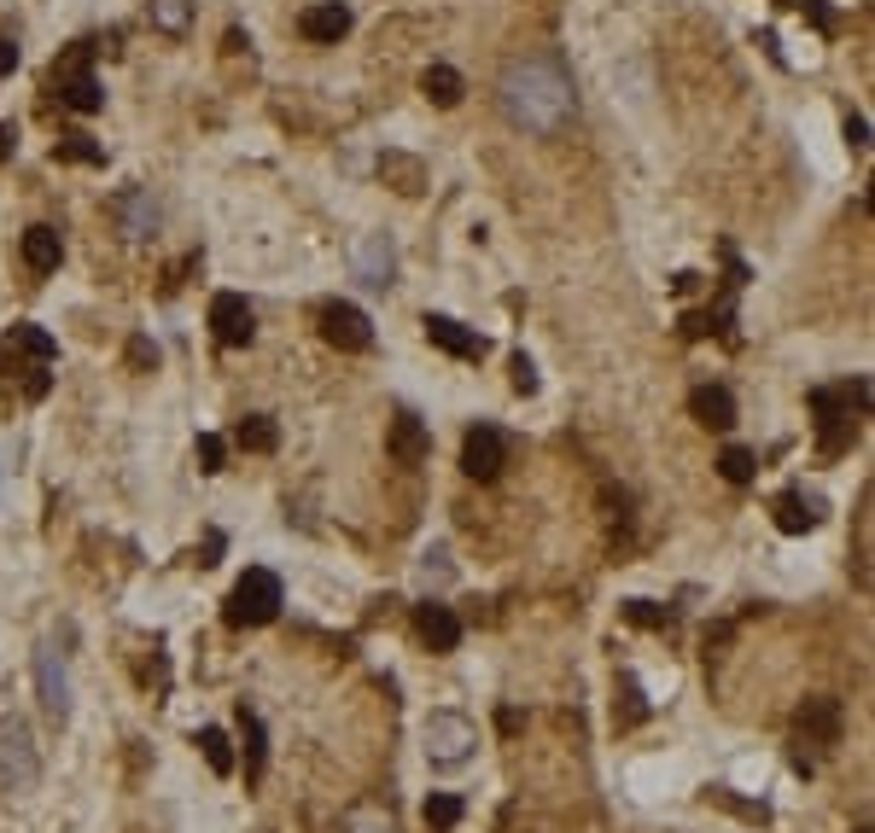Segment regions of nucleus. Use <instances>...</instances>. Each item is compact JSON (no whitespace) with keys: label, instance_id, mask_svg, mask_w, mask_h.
Masks as SVG:
<instances>
[{"label":"nucleus","instance_id":"1","mask_svg":"<svg viewBox=\"0 0 875 833\" xmlns=\"http://www.w3.org/2000/svg\"><path fill=\"white\" fill-rule=\"evenodd\" d=\"M502 111L531 134L566 129V117L578 111V94H572V76L561 71V59H549V53L514 59L502 71Z\"/></svg>","mask_w":875,"mask_h":833},{"label":"nucleus","instance_id":"2","mask_svg":"<svg viewBox=\"0 0 875 833\" xmlns=\"http://www.w3.org/2000/svg\"><path fill=\"white\" fill-rule=\"evenodd\" d=\"M812 414L823 432V449L840 455L858 437V420L870 414V379H847V385H817L812 390Z\"/></svg>","mask_w":875,"mask_h":833},{"label":"nucleus","instance_id":"3","mask_svg":"<svg viewBox=\"0 0 875 833\" xmlns=\"http://www.w3.org/2000/svg\"><path fill=\"white\" fill-rule=\"evenodd\" d=\"M41 781V752H36V735H29L24 711L0 700V793L7 798H24L36 793Z\"/></svg>","mask_w":875,"mask_h":833},{"label":"nucleus","instance_id":"4","mask_svg":"<svg viewBox=\"0 0 875 833\" xmlns=\"http://www.w3.org/2000/svg\"><path fill=\"white\" fill-rule=\"evenodd\" d=\"M280 606H286L280 577L263 571V566H251L240 583H233V594H228V624H233V630H263V624L280 618Z\"/></svg>","mask_w":875,"mask_h":833},{"label":"nucleus","instance_id":"5","mask_svg":"<svg viewBox=\"0 0 875 833\" xmlns=\"http://www.w3.org/2000/svg\"><path fill=\"white\" fill-rule=\"evenodd\" d=\"M420 746H427V758L438 763V770H456V763L474 758L479 746V723L462 717V711H432L427 728H420Z\"/></svg>","mask_w":875,"mask_h":833},{"label":"nucleus","instance_id":"6","mask_svg":"<svg viewBox=\"0 0 875 833\" xmlns=\"http://www.w3.org/2000/svg\"><path fill=\"white\" fill-rule=\"evenodd\" d=\"M53 94H59V106H71V111H99L106 106V94H99V82L88 71V41H76L71 53L53 64Z\"/></svg>","mask_w":875,"mask_h":833},{"label":"nucleus","instance_id":"7","mask_svg":"<svg viewBox=\"0 0 875 833\" xmlns=\"http://www.w3.org/2000/svg\"><path fill=\"white\" fill-rule=\"evenodd\" d=\"M315 321H322V338H327L333 350H350V355H357V350H374V321H368L357 303H339V298H333V303L315 310Z\"/></svg>","mask_w":875,"mask_h":833},{"label":"nucleus","instance_id":"8","mask_svg":"<svg viewBox=\"0 0 875 833\" xmlns=\"http://www.w3.org/2000/svg\"><path fill=\"white\" fill-rule=\"evenodd\" d=\"M502 467H508V437H502L496 426H474L462 437V472H467V479L491 484Z\"/></svg>","mask_w":875,"mask_h":833},{"label":"nucleus","instance_id":"9","mask_svg":"<svg viewBox=\"0 0 875 833\" xmlns=\"http://www.w3.org/2000/svg\"><path fill=\"white\" fill-rule=\"evenodd\" d=\"M36 688H41V711L53 723H71V676H64L59 648H36Z\"/></svg>","mask_w":875,"mask_h":833},{"label":"nucleus","instance_id":"10","mask_svg":"<svg viewBox=\"0 0 875 833\" xmlns=\"http://www.w3.org/2000/svg\"><path fill=\"white\" fill-rule=\"evenodd\" d=\"M794 728H800V746H840V728H847V717H840V700H829V693H817V700H805L800 705V717H794Z\"/></svg>","mask_w":875,"mask_h":833},{"label":"nucleus","instance_id":"11","mask_svg":"<svg viewBox=\"0 0 875 833\" xmlns=\"http://www.w3.org/2000/svg\"><path fill=\"white\" fill-rule=\"evenodd\" d=\"M211 333L223 338V345H251V338H257V315H251V303L240 292H216L211 298Z\"/></svg>","mask_w":875,"mask_h":833},{"label":"nucleus","instance_id":"12","mask_svg":"<svg viewBox=\"0 0 875 833\" xmlns=\"http://www.w3.org/2000/svg\"><path fill=\"white\" fill-rule=\"evenodd\" d=\"M298 36H304V41H322V47L345 41V36H350V7H345V0L304 7V12H298Z\"/></svg>","mask_w":875,"mask_h":833},{"label":"nucleus","instance_id":"13","mask_svg":"<svg viewBox=\"0 0 875 833\" xmlns=\"http://www.w3.org/2000/svg\"><path fill=\"white\" fill-rule=\"evenodd\" d=\"M415 630H420V641H427L432 653H456L462 648V618L450 612L444 601H427L415 612Z\"/></svg>","mask_w":875,"mask_h":833},{"label":"nucleus","instance_id":"14","mask_svg":"<svg viewBox=\"0 0 875 833\" xmlns=\"http://www.w3.org/2000/svg\"><path fill=\"white\" fill-rule=\"evenodd\" d=\"M420 327H427V338H432L438 350L462 355V362H479V355L491 350V345H484V338H479L474 327H462V321H450V315H427V321H420Z\"/></svg>","mask_w":875,"mask_h":833},{"label":"nucleus","instance_id":"15","mask_svg":"<svg viewBox=\"0 0 875 833\" xmlns=\"http://www.w3.org/2000/svg\"><path fill=\"white\" fill-rule=\"evenodd\" d=\"M770 514H777V531L805 536V531H817V524H823V496H805V490H782Z\"/></svg>","mask_w":875,"mask_h":833},{"label":"nucleus","instance_id":"16","mask_svg":"<svg viewBox=\"0 0 875 833\" xmlns=\"http://www.w3.org/2000/svg\"><path fill=\"white\" fill-rule=\"evenodd\" d=\"M385 449H392L397 467H420V461L432 455V437H427V426H420L409 408H403V414L392 420V437H385Z\"/></svg>","mask_w":875,"mask_h":833},{"label":"nucleus","instance_id":"17","mask_svg":"<svg viewBox=\"0 0 875 833\" xmlns=\"http://www.w3.org/2000/svg\"><path fill=\"white\" fill-rule=\"evenodd\" d=\"M688 414H695L700 426H712V432H730V426H735L730 385H695V390H688Z\"/></svg>","mask_w":875,"mask_h":833},{"label":"nucleus","instance_id":"18","mask_svg":"<svg viewBox=\"0 0 875 833\" xmlns=\"http://www.w3.org/2000/svg\"><path fill=\"white\" fill-rule=\"evenodd\" d=\"M117 222H123L129 240H146V233H158V198L146 193V186H129V193L117 198Z\"/></svg>","mask_w":875,"mask_h":833},{"label":"nucleus","instance_id":"19","mask_svg":"<svg viewBox=\"0 0 875 833\" xmlns=\"http://www.w3.org/2000/svg\"><path fill=\"white\" fill-rule=\"evenodd\" d=\"M24 268L29 275H53L59 268V257H64V240H59V228H47V222H36V228H24Z\"/></svg>","mask_w":875,"mask_h":833},{"label":"nucleus","instance_id":"20","mask_svg":"<svg viewBox=\"0 0 875 833\" xmlns=\"http://www.w3.org/2000/svg\"><path fill=\"white\" fill-rule=\"evenodd\" d=\"M357 275L368 280V286H392V275H397V257H392V245H385V233H368V240L357 245Z\"/></svg>","mask_w":875,"mask_h":833},{"label":"nucleus","instance_id":"21","mask_svg":"<svg viewBox=\"0 0 875 833\" xmlns=\"http://www.w3.org/2000/svg\"><path fill=\"white\" fill-rule=\"evenodd\" d=\"M240 746H245V781L257 787L268 770V746H263V717L251 705H240Z\"/></svg>","mask_w":875,"mask_h":833},{"label":"nucleus","instance_id":"22","mask_svg":"<svg viewBox=\"0 0 875 833\" xmlns=\"http://www.w3.org/2000/svg\"><path fill=\"white\" fill-rule=\"evenodd\" d=\"M619 700H613V728L625 735V728H643L648 723V700H643V688H636V676L631 671H619Z\"/></svg>","mask_w":875,"mask_h":833},{"label":"nucleus","instance_id":"23","mask_svg":"<svg viewBox=\"0 0 875 833\" xmlns=\"http://www.w3.org/2000/svg\"><path fill=\"white\" fill-rule=\"evenodd\" d=\"M233 444H240L245 455H275L280 449V426L268 414H245L240 426H233Z\"/></svg>","mask_w":875,"mask_h":833},{"label":"nucleus","instance_id":"24","mask_svg":"<svg viewBox=\"0 0 875 833\" xmlns=\"http://www.w3.org/2000/svg\"><path fill=\"white\" fill-rule=\"evenodd\" d=\"M380 176L397 186V193H420V186H427V169H420V158H409V152H385L380 158Z\"/></svg>","mask_w":875,"mask_h":833},{"label":"nucleus","instance_id":"25","mask_svg":"<svg viewBox=\"0 0 875 833\" xmlns=\"http://www.w3.org/2000/svg\"><path fill=\"white\" fill-rule=\"evenodd\" d=\"M420 94H427L432 106H444V111H450V106H462V94H467V88H462V76L450 71V64H432V71L420 76Z\"/></svg>","mask_w":875,"mask_h":833},{"label":"nucleus","instance_id":"26","mask_svg":"<svg viewBox=\"0 0 875 833\" xmlns=\"http://www.w3.org/2000/svg\"><path fill=\"white\" fill-rule=\"evenodd\" d=\"M7 338H12V345H19V350H24V355H29V362H36V367H47V362H53V355H59V345H53V338H47V333L36 327V321H19V327H12Z\"/></svg>","mask_w":875,"mask_h":833},{"label":"nucleus","instance_id":"27","mask_svg":"<svg viewBox=\"0 0 875 833\" xmlns=\"http://www.w3.org/2000/svg\"><path fill=\"white\" fill-rule=\"evenodd\" d=\"M146 12H153V24L164 36H188V24H193V0H146Z\"/></svg>","mask_w":875,"mask_h":833},{"label":"nucleus","instance_id":"28","mask_svg":"<svg viewBox=\"0 0 875 833\" xmlns=\"http://www.w3.org/2000/svg\"><path fill=\"white\" fill-rule=\"evenodd\" d=\"M199 752H205V763L216 775H233V740L223 728H199Z\"/></svg>","mask_w":875,"mask_h":833},{"label":"nucleus","instance_id":"29","mask_svg":"<svg viewBox=\"0 0 875 833\" xmlns=\"http://www.w3.org/2000/svg\"><path fill=\"white\" fill-rule=\"evenodd\" d=\"M345 833H397V822H392L385 805H357L345 816Z\"/></svg>","mask_w":875,"mask_h":833},{"label":"nucleus","instance_id":"30","mask_svg":"<svg viewBox=\"0 0 875 833\" xmlns=\"http://www.w3.org/2000/svg\"><path fill=\"white\" fill-rule=\"evenodd\" d=\"M718 472H723V479H730V484H753V472H759V461H753V449L730 444V449L718 455Z\"/></svg>","mask_w":875,"mask_h":833},{"label":"nucleus","instance_id":"31","mask_svg":"<svg viewBox=\"0 0 875 833\" xmlns=\"http://www.w3.org/2000/svg\"><path fill=\"white\" fill-rule=\"evenodd\" d=\"M456 822H462V798H456V793H432V798H427V828H432V833H450Z\"/></svg>","mask_w":875,"mask_h":833},{"label":"nucleus","instance_id":"32","mask_svg":"<svg viewBox=\"0 0 875 833\" xmlns=\"http://www.w3.org/2000/svg\"><path fill=\"white\" fill-rule=\"evenodd\" d=\"M59 158H71V164H106V152H99L88 134H59Z\"/></svg>","mask_w":875,"mask_h":833},{"label":"nucleus","instance_id":"33","mask_svg":"<svg viewBox=\"0 0 875 833\" xmlns=\"http://www.w3.org/2000/svg\"><path fill=\"white\" fill-rule=\"evenodd\" d=\"M625 618H631V624H643V630H666L671 612H666V606H654V601H625Z\"/></svg>","mask_w":875,"mask_h":833},{"label":"nucleus","instance_id":"34","mask_svg":"<svg viewBox=\"0 0 875 833\" xmlns=\"http://www.w3.org/2000/svg\"><path fill=\"white\" fill-rule=\"evenodd\" d=\"M223 467H228V444L216 432H205L199 437V472H223Z\"/></svg>","mask_w":875,"mask_h":833},{"label":"nucleus","instance_id":"35","mask_svg":"<svg viewBox=\"0 0 875 833\" xmlns=\"http://www.w3.org/2000/svg\"><path fill=\"white\" fill-rule=\"evenodd\" d=\"M514 390H519V397H537V367H531V355H514Z\"/></svg>","mask_w":875,"mask_h":833},{"label":"nucleus","instance_id":"36","mask_svg":"<svg viewBox=\"0 0 875 833\" xmlns=\"http://www.w3.org/2000/svg\"><path fill=\"white\" fill-rule=\"evenodd\" d=\"M12 71H19V41L0 36V76H12Z\"/></svg>","mask_w":875,"mask_h":833},{"label":"nucleus","instance_id":"37","mask_svg":"<svg viewBox=\"0 0 875 833\" xmlns=\"http://www.w3.org/2000/svg\"><path fill=\"white\" fill-rule=\"evenodd\" d=\"M427 577H438V583L450 577V548H432V554H427Z\"/></svg>","mask_w":875,"mask_h":833},{"label":"nucleus","instance_id":"38","mask_svg":"<svg viewBox=\"0 0 875 833\" xmlns=\"http://www.w3.org/2000/svg\"><path fill=\"white\" fill-rule=\"evenodd\" d=\"M847 141H852V146H870V123H864V117H847Z\"/></svg>","mask_w":875,"mask_h":833},{"label":"nucleus","instance_id":"39","mask_svg":"<svg viewBox=\"0 0 875 833\" xmlns=\"http://www.w3.org/2000/svg\"><path fill=\"white\" fill-rule=\"evenodd\" d=\"M129 362L146 367V362H153V345H146V338H134V345H129Z\"/></svg>","mask_w":875,"mask_h":833},{"label":"nucleus","instance_id":"40","mask_svg":"<svg viewBox=\"0 0 875 833\" xmlns=\"http://www.w3.org/2000/svg\"><path fill=\"white\" fill-rule=\"evenodd\" d=\"M7 152H12V129L0 123V158H7Z\"/></svg>","mask_w":875,"mask_h":833},{"label":"nucleus","instance_id":"41","mask_svg":"<svg viewBox=\"0 0 875 833\" xmlns=\"http://www.w3.org/2000/svg\"><path fill=\"white\" fill-rule=\"evenodd\" d=\"M788 7H794V0H788Z\"/></svg>","mask_w":875,"mask_h":833}]
</instances>
